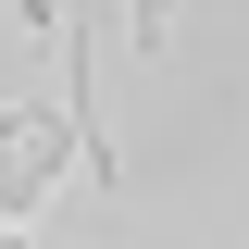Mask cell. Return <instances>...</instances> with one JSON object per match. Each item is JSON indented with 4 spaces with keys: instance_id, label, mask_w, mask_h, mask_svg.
<instances>
[{
    "instance_id": "cell-1",
    "label": "cell",
    "mask_w": 249,
    "mask_h": 249,
    "mask_svg": "<svg viewBox=\"0 0 249 249\" xmlns=\"http://www.w3.org/2000/svg\"><path fill=\"white\" fill-rule=\"evenodd\" d=\"M124 37H137L150 62H175V0H124Z\"/></svg>"
}]
</instances>
